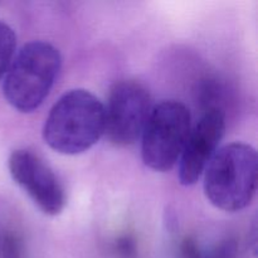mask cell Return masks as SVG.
<instances>
[{"mask_svg":"<svg viewBox=\"0 0 258 258\" xmlns=\"http://www.w3.org/2000/svg\"><path fill=\"white\" fill-rule=\"evenodd\" d=\"M13 180L47 216H58L64 209L66 193L52 169L34 151L19 149L9 158Z\"/></svg>","mask_w":258,"mask_h":258,"instance_id":"8992f818","label":"cell"},{"mask_svg":"<svg viewBox=\"0 0 258 258\" xmlns=\"http://www.w3.org/2000/svg\"><path fill=\"white\" fill-rule=\"evenodd\" d=\"M59 68L60 54L54 45L42 40L27 43L5 73V100L20 112L37 110L49 93Z\"/></svg>","mask_w":258,"mask_h":258,"instance_id":"3957f363","label":"cell"},{"mask_svg":"<svg viewBox=\"0 0 258 258\" xmlns=\"http://www.w3.org/2000/svg\"><path fill=\"white\" fill-rule=\"evenodd\" d=\"M181 258H237L238 247L233 239H224L209 249L201 248L196 239L186 237L180 246Z\"/></svg>","mask_w":258,"mask_h":258,"instance_id":"ba28073f","label":"cell"},{"mask_svg":"<svg viewBox=\"0 0 258 258\" xmlns=\"http://www.w3.org/2000/svg\"><path fill=\"white\" fill-rule=\"evenodd\" d=\"M115 251L122 258H134L136 256V242L131 236H123L115 243Z\"/></svg>","mask_w":258,"mask_h":258,"instance_id":"8fae6325","label":"cell"},{"mask_svg":"<svg viewBox=\"0 0 258 258\" xmlns=\"http://www.w3.org/2000/svg\"><path fill=\"white\" fill-rule=\"evenodd\" d=\"M150 112V95L140 82H116L105 106V134L108 141L120 148L134 145L143 135Z\"/></svg>","mask_w":258,"mask_h":258,"instance_id":"5b68a950","label":"cell"},{"mask_svg":"<svg viewBox=\"0 0 258 258\" xmlns=\"http://www.w3.org/2000/svg\"><path fill=\"white\" fill-rule=\"evenodd\" d=\"M257 153L251 145L232 143L219 149L204 170V193L216 208L238 212L253 201Z\"/></svg>","mask_w":258,"mask_h":258,"instance_id":"7a4b0ae2","label":"cell"},{"mask_svg":"<svg viewBox=\"0 0 258 258\" xmlns=\"http://www.w3.org/2000/svg\"><path fill=\"white\" fill-rule=\"evenodd\" d=\"M105 134V106L86 90L66 92L45 118L43 138L50 149L77 155L92 148Z\"/></svg>","mask_w":258,"mask_h":258,"instance_id":"6da1fadb","label":"cell"},{"mask_svg":"<svg viewBox=\"0 0 258 258\" xmlns=\"http://www.w3.org/2000/svg\"><path fill=\"white\" fill-rule=\"evenodd\" d=\"M226 130V117L221 108L204 111L193 130H190L179 164V180L183 185H193L216 154Z\"/></svg>","mask_w":258,"mask_h":258,"instance_id":"52a82bcc","label":"cell"},{"mask_svg":"<svg viewBox=\"0 0 258 258\" xmlns=\"http://www.w3.org/2000/svg\"><path fill=\"white\" fill-rule=\"evenodd\" d=\"M17 45V35L14 30L0 20V80L7 73Z\"/></svg>","mask_w":258,"mask_h":258,"instance_id":"9c48e42d","label":"cell"},{"mask_svg":"<svg viewBox=\"0 0 258 258\" xmlns=\"http://www.w3.org/2000/svg\"><path fill=\"white\" fill-rule=\"evenodd\" d=\"M190 133V112L184 103L168 100L158 103L143 131L141 156L146 166L168 171L179 160Z\"/></svg>","mask_w":258,"mask_h":258,"instance_id":"277c9868","label":"cell"},{"mask_svg":"<svg viewBox=\"0 0 258 258\" xmlns=\"http://www.w3.org/2000/svg\"><path fill=\"white\" fill-rule=\"evenodd\" d=\"M2 258H23V246L15 234H5L0 247Z\"/></svg>","mask_w":258,"mask_h":258,"instance_id":"30bf717a","label":"cell"}]
</instances>
